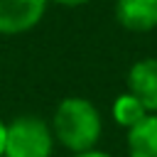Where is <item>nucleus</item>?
<instances>
[{"mask_svg": "<svg viewBox=\"0 0 157 157\" xmlns=\"http://www.w3.org/2000/svg\"><path fill=\"white\" fill-rule=\"evenodd\" d=\"M54 140L69 155L86 152L98 147L103 137V115L98 105L86 96H66L61 98L49 118Z\"/></svg>", "mask_w": 157, "mask_h": 157, "instance_id": "f257e3e1", "label": "nucleus"}, {"mask_svg": "<svg viewBox=\"0 0 157 157\" xmlns=\"http://www.w3.org/2000/svg\"><path fill=\"white\" fill-rule=\"evenodd\" d=\"M56 140L47 118L22 113L7 120L2 157H54Z\"/></svg>", "mask_w": 157, "mask_h": 157, "instance_id": "f03ea898", "label": "nucleus"}, {"mask_svg": "<svg viewBox=\"0 0 157 157\" xmlns=\"http://www.w3.org/2000/svg\"><path fill=\"white\" fill-rule=\"evenodd\" d=\"M49 0H0V37H20L39 27Z\"/></svg>", "mask_w": 157, "mask_h": 157, "instance_id": "7ed1b4c3", "label": "nucleus"}, {"mask_svg": "<svg viewBox=\"0 0 157 157\" xmlns=\"http://www.w3.org/2000/svg\"><path fill=\"white\" fill-rule=\"evenodd\" d=\"M115 22L130 34L157 32V0H115Z\"/></svg>", "mask_w": 157, "mask_h": 157, "instance_id": "20e7f679", "label": "nucleus"}, {"mask_svg": "<svg viewBox=\"0 0 157 157\" xmlns=\"http://www.w3.org/2000/svg\"><path fill=\"white\" fill-rule=\"evenodd\" d=\"M125 88L140 98L147 113H157V56H142L128 66Z\"/></svg>", "mask_w": 157, "mask_h": 157, "instance_id": "39448f33", "label": "nucleus"}, {"mask_svg": "<svg viewBox=\"0 0 157 157\" xmlns=\"http://www.w3.org/2000/svg\"><path fill=\"white\" fill-rule=\"evenodd\" d=\"M128 157H157V113H147L125 130Z\"/></svg>", "mask_w": 157, "mask_h": 157, "instance_id": "423d86ee", "label": "nucleus"}, {"mask_svg": "<svg viewBox=\"0 0 157 157\" xmlns=\"http://www.w3.org/2000/svg\"><path fill=\"white\" fill-rule=\"evenodd\" d=\"M145 115H147L145 105H142L140 98L132 96L128 88H125L123 93H118V96L113 98V103H110V118H113V123H115L118 128H123V130L132 128V125H135L137 120H142Z\"/></svg>", "mask_w": 157, "mask_h": 157, "instance_id": "0eeeda50", "label": "nucleus"}, {"mask_svg": "<svg viewBox=\"0 0 157 157\" xmlns=\"http://www.w3.org/2000/svg\"><path fill=\"white\" fill-rule=\"evenodd\" d=\"M69 157H113V155L105 152V150H101V147H91V150H86V152H74V155H69Z\"/></svg>", "mask_w": 157, "mask_h": 157, "instance_id": "6e6552de", "label": "nucleus"}, {"mask_svg": "<svg viewBox=\"0 0 157 157\" xmlns=\"http://www.w3.org/2000/svg\"><path fill=\"white\" fill-rule=\"evenodd\" d=\"M91 0H49V5H61V7H81Z\"/></svg>", "mask_w": 157, "mask_h": 157, "instance_id": "1a4fd4ad", "label": "nucleus"}, {"mask_svg": "<svg viewBox=\"0 0 157 157\" xmlns=\"http://www.w3.org/2000/svg\"><path fill=\"white\" fill-rule=\"evenodd\" d=\"M5 130H7V120L0 118V157H2V152H5Z\"/></svg>", "mask_w": 157, "mask_h": 157, "instance_id": "9d476101", "label": "nucleus"}]
</instances>
